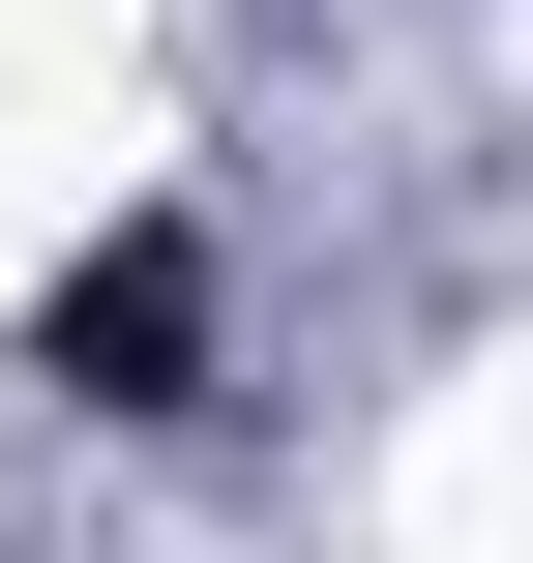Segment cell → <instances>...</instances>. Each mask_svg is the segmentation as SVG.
Listing matches in <instances>:
<instances>
[{
    "instance_id": "cell-1",
    "label": "cell",
    "mask_w": 533,
    "mask_h": 563,
    "mask_svg": "<svg viewBox=\"0 0 533 563\" xmlns=\"http://www.w3.org/2000/svg\"><path fill=\"white\" fill-rule=\"evenodd\" d=\"M30 386H89V416H208V238L119 208V238L30 297Z\"/></svg>"
}]
</instances>
